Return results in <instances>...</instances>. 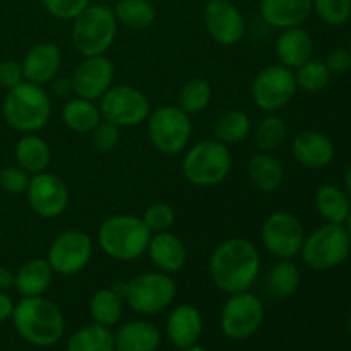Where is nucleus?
Here are the masks:
<instances>
[{
  "mask_svg": "<svg viewBox=\"0 0 351 351\" xmlns=\"http://www.w3.org/2000/svg\"><path fill=\"white\" fill-rule=\"evenodd\" d=\"M14 278L16 273L7 266H0V291H7L14 288Z\"/></svg>",
  "mask_w": 351,
  "mask_h": 351,
  "instance_id": "de8ad7c7",
  "label": "nucleus"
},
{
  "mask_svg": "<svg viewBox=\"0 0 351 351\" xmlns=\"http://www.w3.org/2000/svg\"><path fill=\"white\" fill-rule=\"evenodd\" d=\"M141 218L146 223L151 233H161L170 232L173 228L175 221H177V213H175L173 206H170L168 202H153L144 209Z\"/></svg>",
  "mask_w": 351,
  "mask_h": 351,
  "instance_id": "4c0bfd02",
  "label": "nucleus"
},
{
  "mask_svg": "<svg viewBox=\"0 0 351 351\" xmlns=\"http://www.w3.org/2000/svg\"><path fill=\"white\" fill-rule=\"evenodd\" d=\"M291 154L298 165L311 170L328 167L335 158V144L326 134L304 130L291 141Z\"/></svg>",
  "mask_w": 351,
  "mask_h": 351,
  "instance_id": "6ab92c4d",
  "label": "nucleus"
},
{
  "mask_svg": "<svg viewBox=\"0 0 351 351\" xmlns=\"http://www.w3.org/2000/svg\"><path fill=\"white\" fill-rule=\"evenodd\" d=\"M202 314L191 304H180L171 308L167 319V336L175 348L182 350L195 345L202 335Z\"/></svg>",
  "mask_w": 351,
  "mask_h": 351,
  "instance_id": "412c9836",
  "label": "nucleus"
},
{
  "mask_svg": "<svg viewBox=\"0 0 351 351\" xmlns=\"http://www.w3.org/2000/svg\"><path fill=\"white\" fill-rule=\"evenodd\" d=\"M119 21L113 9L101 3H89L77 17L72 19V47L81 57L106 55L115 43Z\"/></svg>",
  "mask_w": 351,
  "mask_h": 351,
  "instance_id": "0eeeda50",
  "label": "nucleus"
},
{
  "mask_svg": "<svg viewBox=\"0 0 351 351\" xmlns=\"http://www.w3.org/2000/svg\"><path fill=\"white\" fill-rule=\"evenodd\" d=\"M261 17L276 29L302 26L312 12V0H261Z\"/></svg>",
  "mask_w": 351,
  "mask_h": 351,
  "instance_id": "5701e85b",
  "label": "nucleus"
},
{
  "mask_svg": "<svg viewBox=\"0 0 351 351\" xmlns=\"http://www.w3.org/2000/svg\"><path fill=\"white\" fill-rule=\"evenodd\" d=\"M274 50H276L278 64L295 71L312 58L314 41L308 31H305L302 26L287 27L278 34Z\"/></svg>",
  "mask_w": 351,
  "mask_h": 351,
  "instance_id": "4be33fe9",
  "label": "nucleus"
},
{
  "mask_svg": "<svg viewBox=\"0 0 351 351\" xmlns=\"http://www.w3.org/2000/svg\"><path fill=\"white\" fill-rule=\"evenodd\" d=\"M315 208L332 225H343L350 215V201L345 192L332 184H324L315 192Z\"/></svg>",
  "mask_w": 351,
  "mask_h": 351,
  "instance_id": "c756f323",
  "label": "nucleus"
},
{
  "mask_svg": "<svg viewBox=\"0 0 351 351\" xmlns=\"http://www.w3.org/2000/svg\"><path fill=\"white\" fill-rule=\"evenodd\" d=\"M62 50L57 43L43 41L27 50L24 55L21 67L24 72V81L33 82V84H48L51 79H55L62 67Z\"/></svg>",
  "mask_w": 351,
  "mask_h": 351,
  "instance_id": "a211bd4d",
  "label": "nucleus"
},
{
  "mask_svg": "<svg viewBox=\"0 0 351 351\" xmlns=\"http://www.w3.org/2000/svg\"><path fill=\"white\" fill-rule=\"evenodd\" d=\"M31 175L24 171L21 167H5L0 170V189L5 194L19 195L26 194L27 185H29Z\"/></svg>",
  "mask_w": 351,
  "mask_h": 351,
  "instance_id": "a19ab883",
  "label": "nucleus"
},
{
  "mask_svg": "<svg viewBox=\"0 0 351 351\" xmlns=\"http://www.w3.org/2000/svg\"><path fill=\"white\" fill-rule=\"evenodd\" d=\"M312 10L329 26H341L351 17V0H312Z\"/></svg>",
  "mask_w": 351,
  "mask_h": 351,
  "instance_id": "58836bf2",
  "label": "nucleus"
},
{
  "mask_svg": "<svg viewBox=\"0 0 351 351\" xmlns=\"http://www.w3.org/2000/svg\"><path fill=\"white\" fill-rule=\"evenodd\" d=\"M351 243L343 225H326L305 237L300 254L305 266L314 271H328L338 267L350 257Z\"/></svg>",
  "mask_w": 351,
  "mask_h": 351,
  "instance_id": "1a4fd4ad",
  "label": "nucleus"
},
{
  "mask_svg": "<svg viewBox=\"0 0 351 351\" xmlns=\"http://www.w3.org/2000/svg\"><path fill=\"white\" fill-rule=\"evenodd\" d=\"M65 351H115L112 328L93 322L77 329L67 339Z\"/></svg>",
  "mask_w": 351,
  "mask_h": 351,
  "instance_id": "7c9ffc66",
  "label": "nucleus"
},
{
  "mask_svg": "<svg viewBox=\"0 0 351 351\" xmlns=\"http://www.w3.org/2000/svg\"><path fill=\"white\" fill-rule=\"evenodd\" d=\"M115 351H156L161 345V331L153 322L129 321L113 332Z\"/></svg>",
  "mask_w": 351,
  "mask_h": 351,
  "instance_id": "b1692460",
  "label": "nucleus"
},
{
  "mask_svg": "<svg viewBox=\"0 0 351 351\" xmlns=\"http://www.w3.org/2000/svg\"><path fill=\"white\" fill-rule=\"evenodd\" d=\"M266 315L263 300L252 291H240L228 295L223 304L219 326L223 335L233 341H243L256 335L261 329Z\"/></svg>",
  "mask_w": 351,
  "mask_h": 351,
  "instance_id": "9d476101",
  "label": "nucleus"
},
{
  "mask_svg": "<svg viewBox=\"0 0 351 351\" xmlns=\"http://www.w3.org/2000/svg\"><path fill=\"white\" fill-rule=\"evenodd\" d=\"M151 235L141 216L113 215L99 225L96 242L110 259L132 263L146 254Z\"/></svg>",
  "mask_w": 351,
  "mask_h": 351,
  "instance_id": "7ed1b4c3",
  "label": "nucleus"
},
{
  "mask_svg": "<svg viewBox=\"0 0 351 351\" xmlns=\"http://www.w3.org/2000/svg\"><path fill=\"white\" fill-rule=\"evenodd\" d=\"M26 197L31 211L41 219H55L62 216L67 211L71 201L67 184L50 171L31 175Z\"/></svg>",
  "mask_w": 351,
  "mask_h": 351,
  "instance_id": "2eb2a0df",
  "label": "nucleus"
},
{
  "mask_svg": "<svg viewBox=\"0 0 351 351\" xmlns=\"http://www.w3.org/2000/svg\"><path fill=\"white\" fill-rule=\"evenodd\" d=\"M213 98V89L206 79L202 77H192L182 84L178 89L177 101L178 106L184 110L189 115H197V113L204 112L209 106Z\"/></svg>",
  "mask_w": 351,
  "mask_h": 351,
  "instance_id": "f704fd0d",
  "label": "nucleus"
},
{
  "mask_svg": "<svg viewBox=\"0 0 351 351\" xmlns=\"http://www.w3.org/2000/svg\"><path fill=\"white\" fill-rule=\"evenodd\" d=\"M51 112V98L47 89L27 81L9 89L2 103L3 120L21 134L40 132L50 122Z\"/></svg>",
  "mask_w": 351,
  "mask_h": 351,
  "instance_id": "20e7f679",
  "label": "nucleus"
},
{
  "mask_svg": "<svg viewBox=\"0 0 351 351\" xmlns=\"http://www.w3.org/2000/svg\"><path fill=\"white\" fill-rule=\"evenodd\" d=\"M209 278L226 295L249 291L261 273V254L256 243L242 237L219 242L209 256Z\"/></svg>",
  "mask_w": 351,
  "mask_h": 351,
  "instance_id": "f257e3e1",
  "label": "nucleus"
},
{
  "mask_svg": "<svg viewBox=\"0 0 351 351\" xmlns=\"http://www.w3.org/2000/svg\"><path fill=\"white\" fill-rule=\"evenodd\" d=\"M326 65L331 74H346L351 69V51L346 48H336L326 58Z\"/></svg>",
  "mask_w": 351,
  "mask_h": 351,
  "instance_id": "c03bdc74",
  "label": "nucleus"
},
{
  "mask_svg": "<svg viewBox=\"0 0 351 351\" xmlns=\"http://www.w3.org/2000/svg\"><path fill=\"white\" fill-rule=\"evenodd\" d=\"M298 91L295 72L281 64L261 69L250 84V96L256 106L266 113L287 108Z\"/></svg>",
  "mask_w": 351,
  "mask_h": 351,
  "instance_id": "9b49d317",
  "label": "nucleus"
},
{
  "mask_svg": "<svg viewBox=\"0 0 351 351\" xmlns=\"http://www.w3.org/2000/svg\"><path fill=\"white\" fill-rule=\"evenodd\" d=\"M24 82V72L19 62L2 60L0 62V86L7 91Z\"/></svg>",
  "mask_w": 351,
  "mask_h": 351,
  "instance_id": "37998d69",
  "label": "nucleus"
},
{
  "mask_svg": "<svg viewBox=\"0 0 351 351\" xmlns=\"http://www.w3.org/2000/svg\"><path fill=\"white\" fill-rule=\"evenodd\" d=\"M346 235H348V239H350V243H351V209H350V215H348V218H346Z\"/></svg>",
  "mask_w": 351,
  "mask_h": 351,
  "instance_id": "3c124183",
  "label": "nucleus"
},
{
  "mask_svg": "<svg viewBox=\"0 0 351 351\" xmlns=\"http://www.w3.org/2000/svg\"><path fill=\"white\" fill-rule=\"evenodd\" d=\"M180 351H208V350H206L204 346H201V345H197V343H195V345L187 346V348H182Z\"/></svg>",
  "mask_w": 351,
  "mask_h": 351,
  "instance_id": "8fccbe9b",
  "label": "nucleus"
},
{
  "mask_svg": "<svg viewBox=\"0 0 351 351\" xmlns=\"http://www.w3.org/2000/svg\"><path fill=\"white\" fill-rule=\"evenodd\" d=\"M120 127L115 123H110L106 120L96 125V129L91 132V143L98 153H112L120 143Z\"/></svg>",
  "mask_w": 351,
  "mask_h": 351,
  "instance_id": "ea45409f",
  "label": "nucleus"
},
{
  "mask_svg": "<svg viewBox=\"0 0 351 351\" xmlns=\"http://www.w3.org/2000/svg\"><path fill=\"white\" fill-rule=\"evenodd\" d=\"M300 285V269L293 259H276L267 273V288L274 297L287 298L297 291Z\"/></svg>",
  "mask_w": 351,
  "mask_h": 351,
  "instance_id": "72a5a7b5",
  "label": "nucleus"
},
{
  "mask_svg": "<svg viewBox=\"0 0 351 351\" xmlns=\"http://www.w3.org/2000/svg\"><path fill=\"white\" fill-rule=\"evenodd\" d=\"M202 21L213 41L221 47H233L245 36V19L232 0H208L202 9Z\"/></svg>",
  "mask_w": 351,
  "mask_h": 351,
  "instance_id": "dca6fc26",
  "label": "nucleus"
},
{
  "mask_svg": "<svg viewBox=\"0 0 351 351\" xmlns=\"http://www.w3.org/2000/svg\"><path fill=\"white\" fill-rule=\"evenodd\" d=\"M295 79H297L298 89L305 93H319L329 84L331 79V72H329L326 62L319 60V58H311L295 69Z\"/></svg>",
  "mask_w": 351,
  "mask_h": 351,
  "instance_id": "e433bc0d",
  "label": "nucleus"
},
{
  "mask_svg": "<svg viewBox=\"0 0 351 351\" xmlns=\"http://www.w3.org/2000/svg\"><path fill=\"white\" fill-rule=\"evenodd\" d=\"M123 307H125V302L115 287L99 288L89 300V314L93 321L106 328L119 324L123 315Z\"/></svg>",
  "mask_w": 351,
  "mask_h": 351,
  "instance_id": "c85d7f7f",
  "label": "nucleus"
},
{
  "mask_svg": "<svg viewBox=\"0 0 351 351\" xmlns=\"http://www.w3.org/2000/svg\"><path fill=\"white\" fill-rule=\"evenodd\" d=\"M247 175L254 187L264 194H273L283 185L285 170L283 165L278 161L273 153H259L254 154L247 163Z\"/></svg>",
  "mask_w": 351,
  "mask_h": 351,
  "instance_id": "a878e982",
  "label": "nucleus"
},
{
  "mask_svg": "<svg viewBox=\"0 0 351 351\" xmlns=\"http://www.w3.org/2000/svg\"><path fill=\"white\" fill-rule=\"evenodd\" d=\"M93 259V239L82 230H65L58 233L47 250V261L55 274L75 276L88 267Z\"/></svg>",
  "mask_w": 351,
  "mask_h": 351,
  "instance_id": "ddd939ff",
  "label": "nucleus"
},
{
  "mask_svg": "<svg viewBox=\"0 0 351 351\" xmlns=\"http://www.w3.org/2000/svg\"><path fill=\"white\" fill-rule=\"evenodd\" d=\"M182 173L189 184L209 189L223 184L233 170L230 146L213 139H202L184 151Z\"/></svg>",
  "mask_w": 351,
  "mask_h": 351,
  "instance_id": "39448f33",
  "label": "nucleus"
},
{
  "mask_svg": "<svg viewBox=\"0 0 351 351\" xmlns=\"http://www.w3.org/2000/svg\"><path fill=\"white\" fill-rule=\"evenodd\" d=\"M71 79L75 96L99 101L101 96L113 86L115 65L106 55L82 57V62L72 72Z\"/></svg>",
  "mask_w": 351,
  "mask_h": 351,
  "instance_id": "f3484780",
  "label": "nucleus"
},
{
  "mask_svg": "<svg viewBox=\"0 0 351 351\" xmlns=\"http://www.w3.org/2000/svg\"><path fill=\"white\" fill-rule=\"evenodd\" d=\"M41 3L55 19L72 21L91 3V0H41Z\"/></svg>",
  "mask_w": 351,
  "mask_h": 351,
  "instance_id": "79ce46f5",
  "label": "nucleus"
},
{
  "mask_svg": "<svg viewBox=\"0 0 351 351\" xmlns=\"http://www.w3.org/2000/svg\"><path fill=\"white\" fill-rule=\"evenodd\" d=\"M146 254L158 271L171 276L184 269L187 263V247L171 232L153 233Z\"/></svg>",
  "mask_w": 351,
  "mask_h": 351,
  "instance_id": "aec40b11",
  "label": "nucleus"
},
{
  "mask_svg": "<svg viewBox=\"0 0 351 351\" xmlns=\"http://www.w3.org/2000/svg\"><path fill=\"white\" fill-rule=\"evenodd\" d=\"M345 185H346V191H348L350 197H351V167H348L345 173Z\"/></svg>",
  "mask_w": 351,
  "mask_h": 351,
  "instance_id": "09e8293b",
  "label": "nucleus"
},
{
  "mask_svg": "<svg viewBox=\"0 0 351 351\" xmlns=\"http://www.w3.org/2000/svg\"><path fill=\"white\" fill-rule=\"evenodd\" d=\"M103 120L115 123L120 129L137 127L147 120L151 103L139 88L130 84H113L99 99Z\"/></svg>",
  "mask_w": 351,
  "mask_h": 351,
  "instance_id": "f8f14e48",
  "label": "nucleus"
},
{
  "mask_svg": "<svg viewBox=\"0 0 351 351\" xmlns=\"http://www.w3.org/2000/svg\"><path fill=\"white\" fill-rule=\"evenodd\" d=\"M213 132H215L216 141L226 144V146H232V144L242 143L250 136L252 122L243 110H228L216 120Z\"/></svg>",
  "mask_w": 351,
  "mask_h": 351,
  "instance_id": "2f4dec72",
  "label": "nucleus"
},
{
  "mask_svg": "<svg viewBox=\"0 0 351 351\" xmlns=\"http://www.w3.org/2000/svg\"><path fill=\"white\" fill-rule=\"evenodd\" d=\"M348 331H350V335H351V315H350V319H348Z\"/></svg>",
  "mask_w": 351,
  "mask_h": 351,
  "instance_id": "603ef678",
  "label": "nucleus"
},
{
  "mask_svg": "<svg viewBox=\"0 0 351 351\" xmlns=\"http://www.w3.org/2000/svg\"><path fill=\"white\" fill-rule=\"evenodd\" d=\"M14 329L29 345L38 348L55 346L65 332V317L57 304L41 297H21L14 305Z\"/></svg>",
  "mask_w": 351,
  "mask_h": 351,
  "instance_id": "f03ea898",
  "label": "nucleus"
},
{
  "mask_svg": "<svg viewBox=\"0 0 351 351\" xmlns=\"http://www.w3.org/2000/svg\"><path fill=\"white\" fill-rule=\"evenodd\" d=\"M101 120L99 105H96V101H91V99L75 96L69 99L62 108V122L72 132L91 134Z\"/></svg>",
  "mask_w": 351,
  "mask_h": 351,
  "instance_id": "cd10ccee",
  "label": "nucleus"
},
{
  "mask_svg": "<svg viewBox=\"0 0 351 351\" xmlns=\"http://www.w3.org/2000/svg\"><path fill=\"white\" fill-rule=\"evenodd\" d=\"M287 134L288 127L285 120L276 113H267L254 130V141H256L259 151L274 153L283 146V143L287 141Z\"/></svg>",
  "mask_w": 351,
  "mask_h": 351,
  "instance_id": "c9c22d12",
  "label": "nucleus"
},
{
  "mask_svg": "<svg viewBox=\"0 0 351 351\" xmlns=\"http://www.w3.org/2000/svg\"><path fill=\"white\" fill-rule=\"evenodd\" d=\"M113 14L119 24L134 31L147 29L156 19V9L149 0H119Z\"/></svg>",
  "mask_w": 351,
  "mask_h": 351,
  "instance_id": "473e14b6",
  "label": "nucleus"
},
{
  "mask_svg": "<svg viewBox=\"0 0 351 351\" xmlns=\"http://www.w3.org/2000/svg\"><path fill=\"white\" fill-rule=\"evenodd\" d=\"M17 167L23 168L29 175L47 171L51 161V149L47 141L38 134H24L19 137L14 147Z\"/></svg>",
  "mask_w": 351,
  "mask_h": 351,
  "instance_id": "bb28decb",
  "label": "nucleus"
},
{
  "mask_svg": "<svg viewBox=\"0 0 351 351\" xmlns=\"http://www.w3.org/2000/svg\"><path fill=\"white\" fill-rule=\"evenodd\" d=\"M53 276L47 259H31L16 271L14 288L21 297H41L51 287Z\"/></svg>",
  "mask_w": 351,
  "mask_h": 351,
  "instance_id": "393cba45",
  "label": "nucleus"
},
{
  "mask_svg": "<svg viewBox=\"0 0 351 351\" xmlns=\"http://www.w3.org/2000/svg\"><path fill=\"white\" fill-rule=\"evenodd\" d=\"M14 300L7 295V291H0V324L10 321L14 312Z\"/></svg>",
  "mask_w": 351,
  "mask_h": 351,
  "instance_id": "49530a36",
  "label": "nucleus"
},
{
  "mask_svg": "<svg viewBox=\"0 0 351 351\" xmlns=\"http://www.w3.org/2000/svg\"><path fill=\"white\" fill-rule=\"evenodd\" d=\"M305 232L300 219L288 211L271 213L261 228V242L274 259H293L300 254Z\"/></svg>",
  "mask_w": 351,
  "mask_h": 351,
  "instance_id": "4468645a",
  "label": "nucleus"
},
{
  "mask_svg": "<svg viewBox=\"0 0 351 351\" xmlns=\"http://www.w3.org/2000/svg\"><path fill=\"white\" fill-rule=\"evenodd\" d=\"M147 139L161 154L175 156L184 153L192 139V120L180 106L163 105L151 110L146 120Z\"/></svg>",
  "mask_w": 351,
  "mask_h": 351,
  "instance_id": "6e6552de",
  "label": "nucleus"
},
{
  "mask_svg": "<svg viewBox=\"0 0 351 351\" xmlns=\"http://www.w3.org/2000/svg\"><path fill=\"white\" fill-rule=\"evenodd\" d=\"M51 93L58 98H69L74 95V88H72V79L71 77H55L51 79Z\"/></svg>",
  "mask_w": 351,
  "mask_h": 351,
  "instance_id": "a18cd8bd",
  "label": "nucleus"
},
{
  "mask_svg": "<svg viewBox=\"0 0 351 351\" xmlns=\"http://www.w3.org/2000/svg\"><path fill=\"white\" fill-rule=\"evenodd\" d=\"M113 287L122 295L123 302L139 315H156L173 304L177 283L173 276L161 271H149L119 281Z\"/></svg>",
  "mask_w": 351,
  "mask_h": 351,
  "instance_id": "423d86ee",
  "label": "nucleus"
},
{
  "mask_svg": "<svg viewBox=\"0 0 351 351\" xmlns=\"http://www.w3.org/2000/svg\"><path fill=\"white\" fill-rule=\"evenodd\" d=\"M350 51H351V38H350Z\"/></svg>",
  "mask_w": 351,
  "mask_h": 351,
  "instance_id": "864d4df0",
  "label": "nucleus"
}]
</instances>
